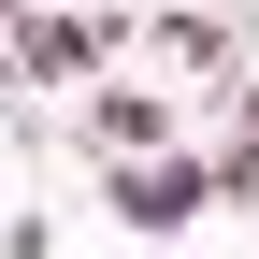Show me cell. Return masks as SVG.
Here are the masks:
<instances>
[{
	"mask_svg": "<svg viewBox=\"0 0 259 259\" xmlns=\"http://www.w3.org/2000/svg\"><path fill=\"white\" fill-rule=\"evenodd\" d=\"M101 202L158 245V231H187L202 202H231V173H216V144H158V158H101Z\"/></svg>",
	"mask_w": 259,
	"mask_h": 259,
	"instance_id": "obj_2",
	"label": "cell"
},
{
	"mask_svg": "<svg viewBox=\"0 0 259 259\" xmlns=\"http://www.w3.org/2000/svg\"><path fill=\"white\" fill-rule=\"evenodd\" d=\"M72 144H87V158H158V144H173V101L130 87V72H101V87L72 101Z\"/></svg>",
	"mask_w": 259,
	"mask_h": 259,
	"instance_id": "obj_4",
	"label": "cell"
},
{
	"mask_svg": "<svg viewBox=\"0 0 259 259\" xmlns=\"http://www.w3.org/2000/svg\"><path fill=\"white\" fill-rule=\"evenodd\" d=\"M130 44H144V15H130V0H87V15H15V29H0V87H15V101H44V87H101Z\"/></svg>",
	"mask_w": 259,
	"mask_h": 259,
	"instance_id": "obj_1",
	"label": "cell"
},
{
	"mask_svg": "<svg viewBox=\"0 0 259 259\" xmlns=\"http://www.w3.org/2000/svg\"><path fill=\"white\" fill-rule=\"evenodd\" d=\"M216 173H231V202H259V58L231 72V144H216Z\"/></svg>",
	"mask_w": 259,
	"mask_h": 259,
	"instance_id": "obj_5",
	"label": "cell"
},
{
	"mask_svg": "<svg viewBox=\"0 0 259 259\" xmlns=\"http://www.w3.org/2000/svg\"><path fill=\"white\" fill-rule=\"evenodd\" d=\"M144 44H158V72L231 87V72H245V0H158V15H144Z\"/></svg>",
	"mask_w": 259,
	"mask_h": 259,
	"instance_id": "obj_3",
	"label": "cell"
}]
</instances>
